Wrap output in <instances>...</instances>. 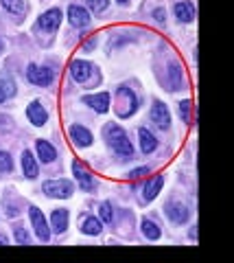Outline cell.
I'll return each instance as SVG.
<instances>
[{
  "label": "cell",
  "instance_id": "obj_31",
  "mask_svg": "<svg viewBox=\"0 0 234 263\" xmlns=\"http://www.w3.org/2000/svg\"><path fill=\"white\" fill-rule=\"evenodd\" d=\"M147 174H149V167H140V169H134L132 174H129V178H132V180H138L140 176H147Z\"/></svg>",
  "mask_w": 234,
  "mask_h": 263
},
{
  "label": "cell",
  "instance_id": "obj_5",
  "mask_svg": "<svg viewBox=\"0 0 234 263\" xmlns=\"http://www.w3.org/2000/svg\"><path fill=\"white\" fill-rule=\"evenodd\" d=\"M27 77L31 84H35V86H51L53 84V70L51 68H46V66H37V64H31L29 68H27Z\"/></svg>",
  "mask_w": 234,
  "mask_h": 263
},
{
  "label": "cell",
  "instance_id": "obj_28",
  "mask_svg": "<svg viewBox=\"0 0 234 263\" xmlns=\"http://www.w3.org/2000/svg\"><path fill=\"white\" fill-rule=\"evenodd\" d=\"M88 5H90V9L94 13H101V11H105L110 7V0H88Z\"/></svg>",
  "mask_w": 234,
  "mask_h": 263
},
{
  "label": "cell",
  "instance_id": "obj_20",
  "mask_svg": "<svg viewBox=\"0 0 234 263\" xmlns=\"http://www.w3.org/2000/svg\"><path fill=\"white\" fill-rule=\"evenodd\" d=\"M35 149H37V156L42 158V162H53L55 158H57V152H55V147L48 141H37Z\"/></svg>",
  "mask_w": 234,
  "mask_h": 263
},
{
  "label": "cell",
  "instance_id": "obj_35",
  "mask_svg": "<svg viewBox=\"0 0 234 263\" xmlns=\"http://www.w3.org/2000/svg\"><path fill=\"white\" fill-rule=\"evenodd\" d=\"M116 3H120V5H127V3H129V0H116Z\"/></svg>",
  "mask_w": 234,
  "mask_h": 263
},
{
  "label": "cell",
  "instance_id": "obj_21",
  "mask_svg": "<svg viewBox=\"0 0 234 263\" xmlns=\"http://www.w3.org/2000/svg\"><path fill=\"white\" fill-rule=\"evenodd\" d=\"M13 95H15V81H13V77H9V75L0 77V103L7 101V99H11Z\"/></svg>",
  "mask_w": 234,
  "mask_h": 263
},
{
  "label": "cell",
  "instance_id": "obj_19",
  "mask_svg": "<svg viewBox=\"0 0 234 263\" xmlns=\"http://www.w3.org/2000/svg\"><path fill=\"white\" fill-rule=\"evenodd\" d=\"M138 136H140V149H142L144 154L156 152L158 141H156V136H153L147 127H140V129H138Z\"/></svg>",
  "mask_w": 234,
  "mask_h": 263
},
{
  "label": "cell",
  "instance_id": "obj_27",
  "mask_svg": "<svg viewBox=\"0 0 234 263\" xmlns=\"http://www.w3.org/2000/svg\"><path fill=\"white\" fill-rule=\"evenodd\" d=\"M13 169V162H11V156L7 152H0V174H7V171Z\"/></svg>",
  "mask_w": 234,
  "mask_h": 263
},
{
  "label": "cell",
  "instance_id": "obj_22",
  "mask_svg": "<svg viewBox=\"0 0 234 263\" xmlns=\"http://www.w3.org/2000/svg\"><path fill=\"white\" fill-rule=\"evenodd\" d=\"M184 84V77H182V70L177 64L168 66V90H180Z\"/></svg>",
  "mask_w": 234,
  "mask_h": 263
},
{
  "label": "cell",
  "instance_id": "obj_24",
  "mask_svg": "<svg viewBox=\"0 0 234 263\" xmlns=\"http://www.w3.org/2000/svg\"><path fill=\"white\" fill-rule=\"evenodd\" d=\"M0 5L13 15H22L27 11V0H0Z\"/></svg>",
  "mask_w": 234,
  "mask_h": 263
},
{
  "label": "cell",
  "instance_id": "obj_10",
  "mask_svg": "<svg viewBox=\"0 0 234 263\" xmlns=\"http://www.w3.org/2000/svg\"><path fill=\"white\" fill-rule=\"evenodd\" d=\"M83 103L90 105L92 110H96L99 114H105L110 110V92H99V95H86Z\"/></svg>",
  "mask_w": 234,
  "mask_h": 263
},
{
  "label": "cell",
  "instance_id": "obj_6",
  "mask_svg": "<svg viewBox=\"0 0 234 263\" xmlns=\"http://www.w3.org/2000/svg\"><path fill=\"white\" fill-rule=\"evenodd\" d=\"M72 171H75V176H77V182H79V189H81V191H92L94 189V176L90 174V171H88L86 167L81 162H72Z\"/></svg>",
  "mask_w": 234,
  "mask_h": 263
},
{
  "label": "cell",
  "instance_id": "obj_34",
  "mask_svg": "<svg viewBox=\"0 0 234 263\" xmlns=\"http://www.w3.org/2000/svg\"><path fill=\"white\" fill-rule=\"evenodd\" d=\"M5 51V42H3V37H0V53Z\"/></svg>",
  "mask_w": 234,
  "mask_h": 263
},
{
  "label": "cell",
  "instance_id": "obj_8",
  "mask_svg": "<svg viewBox=\"0 0 234 263\" xmlns=\"http://www.w3.org/2000/svg\"><path fill=\"white\" fill-rule=\"evenodd\" d=\"M61 18H63L61 9H48V11H44L42 15H39L37 24H39V27H42L44 31H57L59 24H61Z\"/></svg>",
  "mask_w": 234,
  "mask_h": 263
},
{
  "label": "cell",
  "instance_id": "obj_13",
  "mask_svg": "<svg viewBox=\"0 0 234 263\" xmlns=\"http://www.w3.org/2000/svg\"><path fill=\"white\" fill-rule=\"evenodd\" d=\"M162 184H164V176L162 174H158V176H153L151 180H147V184L142 186V200L144 202L156 200L158 193H160V189H162Z\"/></svg>",
  "mask_w": 234,
  "mask_h": 263
},
{
  "label": "cell",
  "instance_id": "obj_18",
  "mask_svg": "<svg viewBox=\"0 0 234 263\" xmlns=\"http://www.w3.org/2000/svg\"><path fill=\"white\" fill-rule=\"evenodd\" d=\"M51 228H53L57 235L63 233V230L68 228V211H66V209L53 211V215H51Z\"/></svg>",
  "mask_w": 234,
  "mask_h": 263
},
{
  "label": "cell",
  "instance_id": "obj_9",
  "mask_svg": "<svg viewBox=\"0 0 234 263\" xmlns=\"http://www.w3.org/2000/svg\"><path fill=\"white\" fill-rule=\"evenodd\" d=\"M70 75L77 84H86V81L92 77V66L83 60H75L70 64Z\"/></svg>",
  "mask_w": 234,
  "mask_h": 263
},
{
  "label": "cell",
  "instance_id": "obj_3",
  "mask_svg": "<svg viewBox=\"0 0 234 263\" xmlns=\"http://www.w3.org/2000/svg\"><path fill=\"white\" fill-rule=\"evenodd\" d=\"M44 193L48 197H61V200H66V197L72 195V182H68V180H46V182L42 184Z\"/></svg>",
  "mask_w": 234,
  "mask_h": 263
},
{
  "label": "cell",
  "instance_id": "obj_25",
  "mask_svg": "<svg viewBox=\"0 0 234 263\" xmlns=\"http://www.w3.org/2000/svg\"><path fill=\"white\" fill-rule=\"evenodd\" d=\"M83 235H99L101 233V219L96 217H86L83 224H81Z\"/></svg>",
  "mask_w": 234,
  "mask_h": 263
},
{
  "label": "cell",
  "instance_id": "obj_4",
  "mask_svg": "<svg viewBox=\"0 0 234 263\" xmlns=\"http://www.w3.org/2000/svg\"><path fill=\"white\" fill-rule=\"evenodd\" d=\"M29 217H31V224H33V230H35L37 239L39 241H48V239H51V228H48V224H46L44 213L39 211L37 206H31L29 209Z\"/></svg>",
  "mask_w": 234,
  "mask_h": 263
},
{
  "label": "cell",
  "instance_id": "obj_2",
  "mask_svg": "<svg viewBox=\"0 0 234 263\" xmlns=\"http://www.w3.org/2000/svg\"><path fill=\"white\" fill-rule=\"evenodd\" d=\"M136 108H138V101H136L134 90L127 86H120L116 90V114L120 119H129L136 112Z\"/></svg>",
  "mask_w": 234,
  "mask_h": 263
},
{
  "label": "cell",
  "instance_id": "obj_7",
  "mask_svg": "<svg viewBox=\"0 0 234 263\" xmlns=\"http://www.w3.org/2000/svg\"><path fill=\"white\" fill-rule=\"evenodd\" d=\"M151 121L156 123V125L160 129H168V125H171V112H168V108L164 103L156 101L151 108Z\"/></svg>",
  "mask_w": 234,
  "mask_h": 263
},
{
  "label": "cell",
  "instance_id": "obj_16",
  "mask_svg": "<svg viewBox=\"0 0 234 263\" xmlns=\"http://www.w3.org/2000/svg\"><path fill=\"white\" fill-rule=\"evenodd\" d=\"M175 18L180 22H193V18H195V9H193V5L188 3V0H180V3H175Z\"/></svg>",
  "mask_w": 234,
  "mask_h": 263
},
{
  "label": "cell",
  "instance_id": "obj_11",
  "mask_svg": "<svg viewBox=\"0 0 234 263\" xmlns=\"http://www.w3.org/2000/svg\"><path fill=\"white\" fill-rule=\"evenodd\" d=\"M27 117H29V121L33 123V125L42 127L44 123L48 121V112H46V108L39 101H31L29 108H27Z\"/></svg>",
  "mask_w": 234,
  "mask_h": 263
},
{
  "label": "cell",
  "instance_id": "obj_12",
  "mask_svg": "<svg viewBox=\"0 0 234 263\" xmlns=\"http://www.w3.org/2000/svg\"><path fill=\"white\" fill-rule=\"evenodd\" d=\"M68 18H70L72 27H77V29H83V27L90 24V13H88L83 7H79V5H70L68 7Z\"/></svg>",
  "mask_w": 234,
  "mask_h": 263
},
{
  "label": "cell",
  "instance_id": "obj_1",
  "mask_svg": "<svg viewBox=\"0 0 234 263\" xmlns=\"http://www.w3.org/2000/svg\"><path fill=\"white\" fill-rule=\"evenodd\" d=\"M103 134L108 138V145L114 149L118 156H123V158H132L134 156V147L129 143V136L125 134V129L116 125V123H108L105 129H103Z\"/></svg>",
  "mask_w": 234,
  "mask_h": 263
},
{
  "label": "cell",
  "instance_id": "obj_33",
  "mask_svg": "<svg viewBox=\"0 0 234 263\" xmlns=\"http://www.w3.org/2000/svg\"><path fill=\"white\" fill-rule=\"evenodd\" d=\"M0 243H5V246H7V243H9V239H7V237H0Z\"/></svg>",
  "mask_w": 234,
  "mask_h": 263
},
{
  "label": "cell",
  "instance_id": "obj_29",
  "mask_svg": "<svg viewBox=\"0 0 234 263\" xmlns=\"http://www.w3.org/2000/svg\"><path fill=\"white\" fill-rule=\"evenodd\" d=\"M190 108H193L190 101H182V103H180V117H182L184 123L190 121Z\"/></svg>",
  "mask_w": 234,
  "mask_h": 263
},
{
  "label": "cell",
  "instance_id": "obj_14",
  "mask_svg": "<svg viewBox=\"0 0 234 263\" xmlns=\"http://www.w3.org/2000/svg\"><path fill=\"white\" fill-rule=\"evenodd\" d=\"M68 134H70V141L77 147H90L92 145V134L83 125H72L68 129Z\"/></svg>",
  "mask_w": 234,
  "mask_h": 263
},
{
  "label": "cell",
  "instance_id": "obj_15",
  "mask_svg": "<svg viewBox=\"0 0 234 263\" xmlns=\"http://www.w3.org/2000/svg\"><path fill=\"white\" fill-rule=\"evenodd\" d=\"M166 215H168L171 221H175V224H184V221H188L190 213H188V209L184 206V204L173 202V204H168L166 206Z\"/></svg>",
  "mask_w": 234,
  "mask_h": 263
},
{
  "label": "cell",
  "instance_id": "obj_17",
  "mask_svg": "<svg viewBox=\"0 0 234 263\" xmlns=\"http://www.w3.org/2000/svg\"><path fill=\"white\" fill-rule=\"evenodd\" d=\"M22 174L27 176L29 180H35L37 178V160L31 152H24L22 154Z\"/></svg>",
  "mask_w": 234,
  "mask_h": 263
},
{
  "label": "cell",
  "instance_id": "obj_30",
  "mask_svg": "<svg viewBox=\"0 0 234 263\" xmlns=\"http://www.w3.org/2000/svg\"><path fill=\"white\" fill-rule=\"evenodd\" d=\"M15 241L18 243H29V233L24 228H15Z\"/></svg>",
  "mask_w": 234,
  "mask_h": 263
},
{
  "label": "cell",
  "instance_id": "obj_26",
  "mask_svg": "<svg viewBox=\"0 0 234 263\" xmlns=\"http://www.w3.org/2000/svg\"><path fill=\"white\" fill-rule=\"evenodd\" d=\"M99 215H101V219L105 221V224H112V221H114V209H112L110 202H103V204H101Z\"/></svg>",
  "mask_w": 234,
  "mask_h": 263
},
{
  "label": "cell",
  "instance_id": "obj_23",
  "mask_svg": "<svg viewBox=\"0 0 234 263\" xmlns=\"http://www.w3.org/2000/svg\"><path fill=\"white\" fill-rule=\"evenodd\" d=\"M140 228H142V235L147 237V239H151V241L160 239V235H162V230L158 228V224H153L151 219H142L140 221Z\"/></svg>",
  "mask_w": 234,
  "mask_h": 263
},
{
  "label": "cell",
  "instance_id": "obj_32",
  "mask_svg": "<svg viewBox=\"0 0 234 263\" xmlns=\"http://www.w3.org/2000/svg\"><path fill=\"white\" fill-rule=\"evenodd\" d=\"M153 18H156V22H164V9H156L153 11Z\"/></svg>",
  "mask_w": 234,
  "mask_h": 263
}]
</instances>
